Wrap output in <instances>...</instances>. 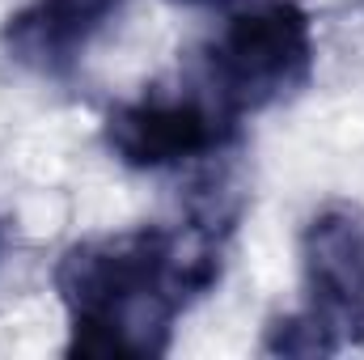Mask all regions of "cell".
<instances>
[{
    "label": "cell",
    "mask_w": 364,
    "mask_h": 360,
    "mask_svg": "<svg viewBox=\"0 0 364 360\" xmlns=\"http://www.w3.org/2000/svg\"><path fill=\"white\" fill-rule=\"evenodd\" d=\"M220 246L212 229H127L77 242L55 268L68 309L73 356H157L170 348V327L212 288Z\"/></svg>",
    "instance_id": "1"
},
{
    "label": "cell",
    "mask_w": 364,
    "mask_h": 360,
    "mask_svg": "<svg viewBox=\"0 0 364 360\" xmlns=\"http://www.w3.org/2000/svg\"><path fill=\"white\" fill-rule=\"evenodd\" d=\"M314 73V21L296 0H246L203 47V93L242 119L275 106Z\"/></svg>",
    "instance_id": "2"
},
{
    "label": "cell",
    "mask_w": 364,
    "mask_h": 360,
    "mask_svg": "<svg viewBox=\"0 0 364 360\" xmlns=\"http://www.w3.org/2000/svg\"><path fill=\"white\" fill-rule=\"evenodd\" d=\"M301 275L305 309L275 322L267 352L331 356L364 344V212L322 208L301 233Z\"/></svg>",
    "instance_id": "3"
},
{
    "label": "cell",
    "mask_w": 364,
    "mask_h": 360,
    "mask_svg": "<svg viewBox=\"0 0 364 360\" xmlns=\"http://www.w3.org/2000/svg\"><path fill=\"white\" fill-rule=\"evenodd\" d=\"M106 149L132 170H170L220 153L237 136V119L208 93L136 97L106 115Z\"/></svg>",
    "instance_id": "4"
},
{
    "label": "cell",
    "mask_w": 364,
    "mask_h": 360,
    "mask_svg": "<svg viewBox=\"0 0 364 360\" xmlns=\"http://www.w3.org/2000/svg\"><path fill=\"white\" fill-rule=\"evenodd\" d=\"M119 4L123 0H30L4 21L0 43L17 68L60 81L85 60L93 38L114 21Z\"/></svg>",
    "instance_id": "5"
},
{
    "label": "cell",
    "mask_w": 364,
    "mask_h": 360,
    "mask_svg": "<svg viewBox=\"0 0 364 360\" xmlns=\"http://www.w3.org/2000/svg\"><path fill=\"white\" fill-rule=\"evenodd\" d=\"M178 4H212V0H178Z\"/></svg>",
    "instance_id": "6"
}]
</instances>
